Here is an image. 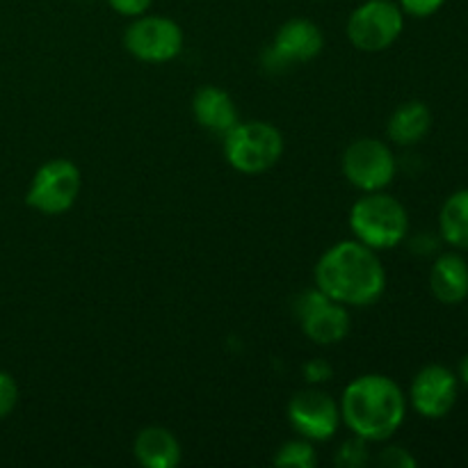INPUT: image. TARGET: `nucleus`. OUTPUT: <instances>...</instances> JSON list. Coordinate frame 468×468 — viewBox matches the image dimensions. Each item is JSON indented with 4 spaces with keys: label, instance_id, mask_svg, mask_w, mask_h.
I'll list each match as a JSON object with an SVG mask.
<instances>
[{
    "label": "nucleus",
    "instance_id": "f257e3e1",
    "mask_svg": "<svg viewBox=\"0 0 468 468\" xmlns=\"http://www.w3.org/2000/svg\"><path fill=\"white\" fill-rule=\"evenodd\" d=\"M315 286L338 304H373L387 288V272L373 247L359 240L334 245L315 265Z\"/></svg>",
    "mask_w": 468,
    "mask_h": 468
},
{
    "label": "nucleus",
    "instance_id": "f03ea898",
    "mask_svg": "<svg viewBox=\"0 0 468 468\" xmlns=\"http://www.w3.org/2000/svg\"><path fill=\"white\" fill-rule=\"evenodd\" d=\"M407 402L400 387L387 375H364L347 384L341 416L364 441H387L405 420Z\"/></svg>",
    "mask_w": 468,
    "mask_h": 468
},
{
    "label": "nucleus",
    "instance_id": "7ed1b4c3",
    "mask_svg": "<svg viewBox=\"0 0 468 468\" xmlns=\"http://www.w3.org/2000/svg\"><path fill=\"white\" fill-rule=\"evenodd\" d=\"M350 227L356 240L373 250H391L410 229L407 210L396 197L382 192H368L350 210Z\"/></svg>",
    "mask_w": 468,
    "mask_h": 468
},
{
    "label": "nucleus",
    "instance_id": "20e7f679",
    "mask_svg": "<svg viewBox=\"0 0 468 468\" xmlns=\"http://www.w3.org/2000/svg\"><path fill=\"white\" fill-rule=\"evenodd\" d=\"M283 154V137L272 123L238 122L224 135V155L233 169L242 174L268 172Z\"/></svg>",
    "mask_w": 468,
    "mask_h": 468
},
{
    "label": "nucleus",
    "instance_id": "39448f33",
    "mask_svg": "<svg viewBox=\"0 0 468 468\" xmlns=\"http://www.w3.org/2000/svg\"><path fill=\"white\" fill-rule=\"evenodd\" d=\"M405 14L391 0H366L347 18V37L366 53H379L400 37Z\"/></svg>",
    "mask_w": 468,
    "mask_h": 468
},
{
    "label": "nucleus",
    "instance_id": "423d86ee",
    "mask_svg": "<svg viewBox=\"0 0 468 468\" xmlns=\"http://www.w3.org/2000/svg\"><path fill=\"white\" fill-rule=\"evenodd\" d=\"M80 183V172L71 160H48L32 176L26 204L44 215H62L76 204Z\"/></svg>",
    "mask_w": 468,
    "mask_h": 468
},
{
    "label": "nucleus",
    "instance_id": "0eeeda50",
    "mask_svg": "<svg viewBox=\"0 0 468 468\" xmlns=\"http://www.w3.org/2000/svg\"><path fill=\"white\" fill-rule=\"evenodd\" d=\"M347 181L364 192H379L396 176V158L384 142L364 137L352 142L343 154Z\"/></svg>",
    "mask_w": 468,
    "mask_h": 468
},
{
    "label": "nucleus",
    "instance_id": "6e6552de",
    "mask_svg": "<svg viewBox=\"0 0 468 468\" xmlns=\"http://www.w3.org/2000/svg\"><path fill=\"white\" fill-rule=\"evenodd\" d=\"M123 44L142 62H169L181 53L183 30L172 18L142 14L126 30Z\"/></svg>",
    "mask_w": 468,
    "mask_h": 468
},
{
    "label": "nucleus",
    "instance_id": "1a4fd4ad",
    "mask_svg": "<svg viewBox=\"0 0 468 468\" xmlns=\"http://www.w3.org/2000/svg\"><path fill=\"white\" fill-rule=\"evenodd\" d=\"M295 314L306 336L318 346H334L350 332V315L343 304L329 300L318 288L300 295L295 302Z\"/></svg>",
    "mask_w": 468,
    "mask_h": 468
},
{
    "label": "nucleus",
    "instance_id": "9d476101",
    "mask_svg": "<svg viewBox=\"0 0 468 468\" xmlns=\"http://www.w3.org/2000/svg\"><path fill=\"white\" fill-rule=\"evenodd\" d=\"M291 425L309 441H327L341 425V410L323 391H300L288 405Z\"/></svg>",
    "mask_w": 468,
    "mask_h": 468
},
{
    "label": "nucleus",
    "instance_id": "9b49d317",
    "mask_svg": "<svg viewBox=\"0 0 468 468\" xmlns=\"http://www.w3.org/2000/svg\"><path fill=\"white\" fill-rule=\"evenodd\" d=\"M460 393V379L446 366H425L411 384V405L423 419H443L451 414Z\"/></svg>",
    "mask_w": 468,
    "mask_h": 468
},
{
    "label": "nucleus",
    "instance_id": "f8f14e48",
    "mask_svg": "<svg viewBox=\"0 0 468 468\" xmlns=\"http://www.w3.org/2000/svg\"><path fill=\"white\" fill-rule=\"evenodd\" d=\"M323 32L309 18H291L279 27L272 48L265 50L268 69L291 67L295 62H309L323 50Z\"/></svg>",
    "mask_w": 468,
    "mask_h": 468
},
{
    "label": "nucleus",
    "instance_id": "ddd939ff",
    "mask_svg": "<svg viewBox=\"0 0 468 468\" xmlns=\"http://www.w3.org/2000/svg\"><path fill=\"white\" fill-rule=\"evenodd\" d=\"M430 288L441 304H462L468 297V263L460 254L439 256L430 272Z\"/></svg>",
    "mask_w": 468,
    "mask_h": 468
},
{
    "label": "nucleus",
    "instance_id": "4468645a",
    "mask_svg": "<svg viewBox=\"0 0 468 468\" xmlns=\"http://www.w3.org/2000/svg\"><path fill=\"white\" fill-rule=\"evenodd\" d=\"M192 110L199 122L210 133H222L227 135L233 126L238 123V110L231 96L219 87H204L197 91L195 101H192Z\"/></svg>",
    "mask_w": 468,
    "mask_h": 468
},
{
    "label": "nucleus",
    "instance_id": "2eb2a0df",
    "mask_svg": "<svg viewBox=\"0 0 468 468\" xmlns=\"http://www.w3.org/2000/svg\"><path fill=\"white\" fill-rule=\"evenodd\" d=\"M133 451L137 462L149 468H174L181 462V443L165 428L142 430Z\"/></svg>",
    "mask_w": 468,
    "mask_h": 468
},
{
    "label": "nucleus",
    "instance_id": "dca6fc26",
    "mask_svg": "<svg viewBox=\"0 0 468 468\" xmlns=\"http://www.w3.org/2000/svg\"><path fill=\"white\" fill-rule=\"evenodd\" d=\"M432 128V112L420 101L402 103L388 119V137L400 146L419 144Z\"/></svg>",
    "mask_w": 468,
    "mask_h": 468
},
{
    "label": "nucleus",
    "instance_id": "f3484780",
    "mask_svg": "<svg viewBox=\"0 0 468 468\" xmlns=\"http://www.w3.org/2000/svg\"><path fill=\"white\" fill-rule=\"evenodd\" d=\"M439 229L448 245L468 250V187L448 197L439 213Z\"/></svg>",
    "mask_w": 468,
    "mask_h": 468
},
{
    "label": "nucleus",
    "instance_id": "a211bd4d",
    "mask_svg": "<svg viewBox=\"0 0 468 468\" xmlns=\"http://www.w3.org/2000/svg\"><path fill=\"white\" fill-rule=\"evenodd\" d=\"M315 451L314 446L306 441H288L279 448L274 464L283 468H314L315 466Z\"/></svg>",
    "mask_w": 468,
    "mask_h": 468
},
{
    "label": "nucleus",
    "instance_id": "6ab92c4d",
    "mask_svg": "<svg viewBox=\"0 0 468 468\" xmlns=\"http://www.w3.org/2000/svg\"><path fill=\"white\" fill-rule=\"evenodd\" d=\"M336 464L347 468H359L368 464V451H366V441L361 437L350 439L343 443L336 452Z\"/></svg>",
    "mask_w": 468,
    "mask_h": 468
},
{
    "label": "nucleus",
    "instance_id": "aec40b11",
    "mask_svg": "<svg viewBox=\"0 0 468 468\" xmlns=\"http://www.w3.org/2000/svg\"><path fill=\"white\" fill-rule=\"evenodd\" d=\"M18 402V387L14 378L5 370H0V419L12 414V410Z\"/></svg>",
    "mask_w": 468,
    "mask_h": 468
},
{
    "label": "nucleus",
    "instance_id": "412c9836",
    "mask_svg": "<svg viewBox=\"0 0 468 468\" xmlns=\"http://www.w3.org/2000/svg\"><path fill=\"white\" fill-rule=\"evenodd\" d=\"M446 0H400L402 14H410L416 18H428L443 7Z\"/></svg>",
    "mask_w": 468,
    "mask_h": 468
},
{
    "label": "nucleus",
    "instance_id": "4be33fe9",
    "mask_svg": "<svg viewBox=\"0 0 468 468\" xmlns=\"http://www.w3.org/2000/svg\"><path fill=\"white\" fill-rule=\"evenodd\" d=\"M379 464L391 466V468H414L416 460L402 448H387V451L379 455Z\"/></svg>",
    "mask_w": 468,
    "mask_h": 468
},
{
    "label": "nucleus",
    "instance_id": "5701e85b",
    "mask_svg": "<svg viewBox=\"0 0 468 468\" xmlns=\"http://www.w3.org/2000/svg\"><path fill=\"white\" fill-rule=\"evenodd\" d=\"M108 5L122 16H142L151 7V0H108Z\"/></svg>",
    "mask_w": 468,
    "mask_h": 468
},
{
    "label": "nucleus",
    "instance_id": "b1692460",
    "mask_svg": "<svg viewBox=\"0 0 468 468\" xmlns=\"http://www.w3.org/2000/svg\"><path fill=\"white\" fill-rule=\"evenodd\" d=\"M332 366L323 359H314L304 366V375L309 382H327V379L332 378Z\"/></svg>",
    "mask_w": 468,
    "mask_h": 468
},
{
    "label": "nucleus",
    "instance_id": "393cba45",
    "mask_svg": "<svg viewBox=\"0 0 468 468\" xmlns=\"http://www.w3.org/2000/svg\"><path fill=\"white\" fill-rule=\"evenodd\" d=\"M457 379H460V382L464 384V387L468 388V355L464 356V359H462V364H460V375H457Z\"/></svg>",
    "mask_w": 468,
    "mask_h": 468
}]
</instances>
